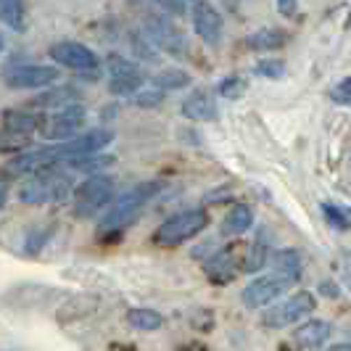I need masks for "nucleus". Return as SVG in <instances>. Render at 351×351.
Segmentation results:
<instances>
[{
	"mask_svg": "<svg viewBox=\"0 0 351 351\" xmlns=\"http://www.w3.org/2000/svg\"><path fill=\"white\" fill-rule=\"evenodd\" d=\"M317 291H319V293H322L325 299H338V296H341V288H338L335 282H330V280H322Z\"/></svg>",
	"mask_w": 351,
	"mask_h": 351,
	"instance_id": "35",
	"label": "nucleus"
},
{
	"mask_svg": "<svg viewBox=\"0 0 351 351\" xmlns=\"http://www.w3.org/2000/svg\"><path fill=\"white\" fill-rule=\"evenodd\" d=\"M269 262V248L264 246V241H256V243H251L246 254V262H243V269L246 272H262L264 267Z\"/></svg>",
	"mask_w": 351,
	"mask_h": 351,
	"instance_id": "25",
	"label": "nucleus"
},
{
	"mask_svg": "<svg viewBox=\"0 0 351 351\" xmlns=\"http://www.w3.org/2000/svg\"><path fill=\"white\" fill-rule=\"evenodd\" d=\"M0 51H3V35H0Z\"/></svg>",
	"mask_w": 351,
	"mask_h": 351,
	"instance_id": "39",
	"label": "nucleus"
},
{
	"mask_svg": "<svg viewBox=\"0 0 351 351\" xmlns=\"http://www.w3.org/2000/svg\"><path fill=\"white\" fill-rule=\"evenodd\" d=\"M156 3L161 5V8H164V11L175 14V16L185 14V0H156Z\"/></svg>",
	"mask_w": 351,
	"mask_h": 351,
	"instance_id": "34",
	"label": "nucleus"
},
{
	"mask_svg": "<svg viewBox=\"0 0 351 351\" xmlns=\"http://www.w3.org/2000/svg\"><path fill=\"white\" fill-rule=\"evenodd\" d=\"M108 74L111 77H141L143 69L135 61H127L122 56H111L108 58Z\"/></svg>",
	"mask_w": 351,
	"mask_h": 351,
	"instance_id": "27",
	"label": "nucleus"
},
{
	"mask_svg": "<svg viewBox=\"0 0 351 351\" xmlns=\"http://www.w3.org/2000/svg\"><path fill=\"white\" fill-rule=\"evenodd\" d=\"M27 145H32V135L11 130V127L0 130V151H27Z\"/></svg>",
	"mask_w": 351,
	"mask_h": 351,
	"instance_id": "24",
	"label": "nucleus"
},
{
	"mask_svg": "<svg viewBox=\"0 0 351 351\" xmlns=\"http://www.w3.org/2000/svg\"><path fill=\"white\" fill-rule=\"evenodd\" d=\"M275 269L282 272L285 278H291L293 282H299L301 278V259L296 251H291V248H285V251H278L275 254Z\"/></svg>",
	"mask_w": 351,
	"mask_h": 351,
	"instance_id": "22",
	"label": "nucleus"
},
{
	"mask_svg": "<svg viewBox=\"0 0 351 351\" xmlns=\"http://www.w3.org/2000/svg\"><path fill=\"white\" fill-rule=\"evenodd\" d=\"M206 275H209L214 282H228L232 280L235 275H238V256L232 254V251H219V254H214L206 264Z\"/></svg>",
	"mask_w": 351,
	"mask_h": 351,
	"instance_id": "14",
	"label": "nucleus"
},
{
	"mask_svg": "<svg viewBox=\"0 0 351 351\" xmlns=\"http://www.w3.org/2000/svg\"><path fill=\"white\" fill-rule=\"evenodd\" d=\"M315 306H317L315 293L299 291V293H293L291 299H285L282 304L272 306V309L264 315V325H267V328H288V325L299 322L301 317L312 315Z\"/></svg>",
	"mask_w": 351,
	"mask_h": 351,
	"instance_id": "9",
	"label": "nucleus"
},
{
	"mask_svg": "<svg viewBox=\"0 0 351 351\" xmlns=\"http://www.w3.org/2000/svg\"><path fill=\"white\" fill-rule=\"evenodd\" d=\"M291 285H293V280L275 269V272H269V275H262V278L248 282L241 299H243V304H246L248 309H262V306H269L272 301L280 299Z\"/></svg>",
	"mask_w": 351,
	"mask_h": 351,
	"instance_id": "6",
	"label": "nucleus"
},
{
	"mask_svg": "<svg viewBox=\"0 0 351 351\" xmlns=\"http://www.w3.org/2000/svg\"><path fill=\"white\" fill-rule=\"evenodd\" d=\"M191 16H193L195 35L204 40V45L217 48V45H219V40H222V32H225L222 14L211 5L209 0H195L193 8H191Z\"/></svg>",
	"mask_w": 351,
	"mask_h": 351,
	"instance_id": "11",
	"label": "nucleus"
},
{
	"mask_svg": "<svg viewBox=\"0 0 351 351\" xmlns=\"http://www.w3.org/2000/svg\"><path fill=\"white\" fill-rule=\"evenodd\" d=\"M254 71L264 80H280L285 77V61L282 58H262V61H256Z\"/></svg>",
	"mask_w": 351,
	"mask_h": 351,
	"instance_id": "28",
	"label": "nucleus"
},
{
	"mask_svg": "<svg viewBox=\"0 0 351 351\" xmlns=\"http://www.w3.org/2000/svg\"><path fill=\"white\" fill-rule=\"evenodd\" d=\"M158 191H161V182L151 180V182H141V185H135L132 191H127L124 195H119V198L111 204V209H106V214L101 217V222H98V238L119 235V232H124L130 225H135L138 217L143 214V209H145V204H148L154 195H158Z\"/></svg>",
	"mask_w": 351,
	"mask_h": 351,
	"instance_id": "1",
	"label": "nucleus"
},
{
	"mask_svg": "<svg viewBox=\"0 0 351 351\" xmlns=\"http://www.w3.org/2000/svg\"><path fill=\"white\" fill-rule=\"evenodd\" d=\"M333 349H351V341H346V343H333Z\"/></svg>",
	"mask_w": 351,
	"mask_h": 351,
	"instance_id": "38",
	"label": "nucleus"
},
{
	"mask_svg": "<svg viewBox=\"0 0 351 351\" xmlns=\"http://www.w3.org/2000/svg\"><path fill=\"white\" fill-rule=\"evenodd\" d=\"M145 32L151 37V43L156 45L158 51L169 53L175 58L188 56V37L180 32L172 19L167 16H148L145 19Z\"/></svg>",
	"mask_w": 351,
	"mask_h": 351,
	"instance_id": "7",
	"label": "nucleus"
},
{
	"mask_svg": "<svg viewBox=\"0 0 351 351\" xmlns=\"http://www.w3.org/2000/svg\"><path fill=\"white\" fill-rule=\"evenodd\" d=\"M322 214H325L328 225H333V230H341V232L349 230V217L343 214V209H338L333 204H322Z\"/></svg>",
	"mask_w": 351,
	"mask_h": 351,
	"instance_id": "30",
	"label": "nucleus"
},
{
	"mask_svg": "<svg viewBox=\"0 0 351 351\" xmlns=\"http://www.w3.org/2000/svg\"><path fill=\"white\" fill-rule=\"evenodd\" d=\"M143 88V74L141 77H111L108 80V90L114 95H135Z\"/></svg>",
	"mask_w": 351,
	"mask_h": 351,
	"instance_id": "26",
	"label": "nucleus"
},
{
	"mask_svg": "<svg viewBox=\"0 0 351 351\" xmlns=\"http://www.w3.org/2000/svg\"><path fill=\"white\" fill-rule=\"evenodd\" d=\"M53 235V230L51 228H43L40 232H29V238H27V243H24V248L29 251V254H37L40 248L45 246V241Z\"/></svg>",
	"mask_w": 351,
	"mask_h": 351,
	"instance_id": "33",
	"label": "nucleus"
},
{
	"mask_svg": "<svg viewBox=\"0 0 351 351\" xmlns=\"http://www.w3.org/2000/svg\"><path fill=\"white\" fill-rule=\"evenodd\" d=\"M135 106H141V108H156L161 101H164V90L156 88L154 85V90H143V93H135Z\"/></svg>",
	"mask_w": 351,
	"mask_h": 351,
	"instance_id": "31",
	"label": "nucleus"
},
{
	"mask_svg": "<svg viewBox=\"0 0 351 351\" xmlns=\"http://www.w3.org/2000/svg\"><path fill=\"white\" fill-rule=\"evenodd\" d=\"M288 35L282 29H275V27H264V29H256L254 35L246 37V45L251 51H278L285 45Z\"/></svg>",
	"mask_w": 351,
	"mask_h": 351,
	"instance_id": "17",
	"label": "nucleus"
},
{
	"mask_svg": "<svg viewBox=\"0 0 351 351\" xmlns=\"http://www.w3.org/2000/svg\"><path fill=\"white\" fill-rule=\"evenodd\" d=\"M88 119V111H85V106L80 104H69V106H61L53 117H48L45 122H40V135L45 138V141H69L74 135H80V130H82V124Z\"/></svg>",
	"mask_w": 351,
	"mask_h": 351,
	"instance_id": "5",
	"label": "nucleus"
},
{
	"mask_svg": "<svg viewBox=\"0 0 351 351\" xmlns=\"http://www.w3.org/2000/svg\"><path fill=\"white\" fill-rule=\"evenodd\" d=\"M114 191L117 182L106 175H93L88 177L77 191H74V217L88 219L101 214V209H106L114 201Z\"/></svg>",
	"mask_w": 351,
	"mask_h": 351,
	"instance_id": "3",
	"label": "nucleus"
},
{
	"mask_svg": "<svg viewBox=\"0 0 351 351\" xmlns=\"http://www.w3.org/2000/svg\"><path fill=\"white\" fill-rule=\"evenodd\" d=\"M48 56H51L58 66L71 71H93L98 66V56L90 51L88 45L74 43V40L53 43L51 48H48Z\"/></svg>",
	"mask_w": 351,
	"mask_h": 351,
	"instance_id": "10",
	"label": "nucleus"
},
{
	"mask_svg": "<svg viewBox=\"0 0 351 351\" xmlns=\"http://www.w3.org/2000/svg\"><path fill=\"white\" fill-rule=\"evenodd\" d=\"M251 225H254V209L246 206V204H235L228 211L225 222H222V232L225 235H243V232L251 230Z\"/></svg>",
	"mask_w": 351,
	"mask_h": 351,
	"instance_id": "16",
	"label": "nucleus"
},
{
	"mask_svg": "<svg viewBox=\"0 0 351 351\" xmlns=\"http://www.w3.org/2000/svg\"><path fill=\"white\" fill-rule=\"evenodd\" d=\"M154 85H156V88H161L164 93H167V90L188 88V85H191V74H188L185 69H177V66H172V69L158 71L156 77H154Z\"/></svg>",
	"mask_w": 351,
	"mask_h": 351,
	"instance_id": "21",
	"label": "nucleus"
},
{
	"mask_svg": "<svg viewBox=\"0 0 351 351\" xmlns=\"http://www.w3.org/2000/svg\"><path fill=\"white\" fill-rule=\"evenodd\" d=\"M37 124H40V119L29 111H8V114H3V127H11V130L27 132V135L35 132Z\"/></svg>",
	"mask_w": 351,
	"mask_h": 351,
	"instance_id": "23",
	"label": "nucleus"
},
{
	"mask_svg": "<svg viewBox=\"0 0 351 351\" xmlns=\"http://www.w3.org/2000/svg\"><path fill=\"white\" fill-rule=\"evenodd\" d=\"M127 322L135 328V330H143V333H151V330H158L164 325V317L158 315L156 309H148V306H138V309H130L127 312Z\"/></svg>",
	"mask_w": 351,
	"mask_h": 351,
	"instance_id": "19",
	"label": "nucleus"
},
{
	"mask_svg": "<svg viewBox=\"0 0 351 351\" xmlns=\"http://www.w3.org/2000/svg\"><path fill=\"white\" fill-rule=\"evenodd\" d=\"M5 201H8V185H5V182H0V209L5 206Z\"/></svg>",
	"mask_w": 351,
	"mask_h": 351,
	"instance_id": "37",
	"label": "nucleus"
},
{
	"mask_svg": "<svg viewBox=\"0 0 351 351\" xmlns=\"http://www.w3.org/2000/svg\"><path fill=\"white\" fill-rule=\"evenodd\" d=\"M330 98H333V104H338V106L351 104V77H343V80L335 82L333 88H330Z\"/></svg>",
	"mask_w": 351,
	"mask_h": 351,
	"instance_id": "32",
	"label": "nucleus"
},
{
	"mask_svg": "<svg viewBox=\"0 0 351 351\" xmlns=\"http://www.w3.org/2000/svg\"><path fill=\"white\" fill-rule=\"evenodd\" d=\"M333 335V325L325 319H306L293 330V341L301 349H322Z\"/></svg>",
	"mask_w": 351,
	"mask_h": 351,
	"instance_id": "13",
	"label": "nucleus"
},
{
	"mask_svg": "<svg viewBox=\"0 0 351 351\" xmlns=\"http://www.w3.org/2000/svg\"><path fill=\"white\" fill-rule=\"evenodd\" d=\"M64 164L71 167V169H77V172H101V169H106V167H114V164H117V158L101 156V151H98V154H88V156L66 158Z\"/></svg>",
	"mask_w": 351,
	"mask_h": 351,
	"instance_id": "20",
	"label": "nucleus"
},
{
	"mask_svg": "<svg viewBox=\"0 0 351 351\" xmlns=\"http://www.w3.org/2000/svg\"><path fill=\"white\" fill-rule=\"evenodd\" d=\"M61 82L58 66H45V64H21L5 71V85L14 90H40L51 88Z\"/></svg>",
	"mask_w": 351,
	"mask_h": 351,
	"instance_id": "8",
	"label": "nucleus"
},
{
	"mask_svg": "<svg viewBox=\"0 0 351 351\" xmlns=\"http://www.w3.org/2000/svg\"><path fill=\"white\" fill-rule=\"evenodd\" d=\"M69 104H80V93L69 85H51V90H45V93H40L32 106L37 108H61V106H69Z\"/></svg>",
	"mask_w": 351,
	"mask_h": 351,
	"instance_id": "15",
	"label": "nucleus"
},
{
	"mask_svg": "<svg viewBox=\"0 0 351 351\" xmlns=\"http://www.w3.org/2000/svg\"><path fill=\"white\" fill-rule=\"evenodd\" d=\"M243 93H246V82H243L241 77H225V80L219 82V95H222V98H228V101L241 98Z\"/></svg>",
	"mask_w": 351,
	"mask_h": 351,
	"instance_id": "29",
	"label": "nucleus"
},
{
	"mask_svg": "<svg viewBox=\"0 0 351 351\" xmlns=\"http://www.w3.org/2000/svg\"><path fill=\"white\" fill-rule=\"evenodd\" d=\"M278 11H280L282 16H296V11H299V3L296 0H278Z\"/></svg>",
	"mask_w": 351,
	"mask_h": 351,
	"instance_id": "36",
	"label": "nucleus"
},
{
	"mask_svg": "<svg viewBox=\"0 0 351 351\" xmlns=\"http://www.w3.org/2000/svg\"><path fill=\"white\" fill-rule=\"evenodd\" d=\"M206 225H209V214L204 209L180 211V214L169 217V219L156 230L154 241H156L158 246H167V248L180 246V243L195 238L201 230H206Z\"/></svg>",
	"mask_w": 351,
	"mask_h": 351,
	"instance_id": "4",
	"label": "nucleus"
},
{
	"mask_svg": "<svg viewBox=\"0 0 351 351\" xmlns=\"http://www.w3.org/2000/svg\"><path fill=\"white\" fill-rule=\"evenodd\" d=\"M71 191V182L66 175L53 172L51 167L37 169L32 177L19 188V201L27 206H43L51 201H64Z\"/></svg>",
	"mask_w": 351,
	"mask_h": 351,
	"instance_id": "2",
	"label": "nucleus"
},
{
	"mask_svg": "<svg viewBox=\"0 0 351 351\" xmlns=\"http://www.w3.org/2000/svg\"><path fill=\"white\" fill-rule=\"evenodd\" d=\"M180 111H182V117L191 119V122H214V119L219 117L217 101H214V95H211L209 90H193V93L182 101Z\"/></svg>",
	"mask_w": 351,
	"mask_h": 351,
	"instance_id": "12",
	"label": "nucleus"
},
{
	"mask_svg": "<svg viewBox=\"0 0 351 351\" xmlns=\"http://www.w3.org/2000/svg\"><path fill=\"white\" fill-rule=\"evenodd\" d=\"M0 21L14 32H24V27H27L24 0H0Z\"/></svg>",
	"mask_w": 351,
	"mask_h": 351,
	"instance_id": "18",
	"label": "nucleus"
}]
</instances>
